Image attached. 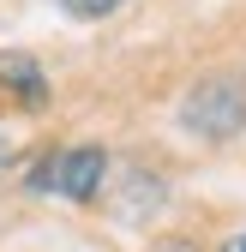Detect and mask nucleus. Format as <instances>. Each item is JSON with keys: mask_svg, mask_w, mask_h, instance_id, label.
Segmentation results:
<instances>
[{"mask_svg": "<svg viewBox=\"0 0 246 252\" xmlns=\"http://www.w3.org/2000/svg\"><path fill=\"white\" fill-rule=\"evenodd\" d=\"M0 90H12L24 108H42V102H48V78H42V66H36L30 54H18V48H0Z\"/></svg>", "mask_w": 246, "mask_h": 252, "instance_id": "obj_3", "label": "nucleus"}, {"mask_svg": "<svg viewBox=\"0 0 246 252\" xmlns=\"http://www.w3.org/2000/svg\"><path fill=\"white\" fill-rule=\"evenodd\" d=\"M102 174H108V156L96 144H84V150H54L42 156L36 168H30V192H60V198H96L102 192Z\"/></svg>", "mask_w": 246, "mask_h": 252, "instance_id": "obj_2", "label": "nucleus"}, {"mask_svg": "<svg viewBox=\"0 0 246 252\" xmlns=\"http://www.w3.org/2000/svg\"><path fill=\"white\" fill-rule=\"evenodd\" d=\"M72 18H102V12H114V6H126V0H60Z\"/></svg>", "mask_w": 246, "mask_h": 252, "instance_id": "obj_4", "label": "nucleus"}, {"mask_svg": "<svg viewBox=\"0 0 246 252\" xmlns=\"http://www.w3.org/2000/svg\"><path fill=\"white\" fill-rule=\"evenodd\" d=\"M222 252H246V234H234V240H228V246H222Z\"/></svg>", "mask_w": 246, "mask_h": 252, "instance_id": "obj_6", "label": "nucleus"}, {"mask_svg": "<svg viewBox=\"0 0 246 252\" xmlns=\"http://www.w3.org/2000/svg\"><path fill=\"white\" fill-rule=\"evenodd\" d=\"M180 126L198 138H234L246 126V90L234 78H204L186 90V102H180Z\"/></svg>", "mask_w": 246, "mask_h": 252, "instance_id": "obj_1", "label": "nucleus"}, {"mask_svg": "<svg viewBox=\"0 0 246 252\" xmlns=\"http://www.w3.org/2000/svg\"><path fill=\"white\" fill-rule=\"evenodd\" d=\"M6 162H12V138L0 132V168H6Z\"/></svg>", "mask_w": 246, "mask_h": 252, "instance_id": "obj_5", "label": "nucleus"}]
</instances>
